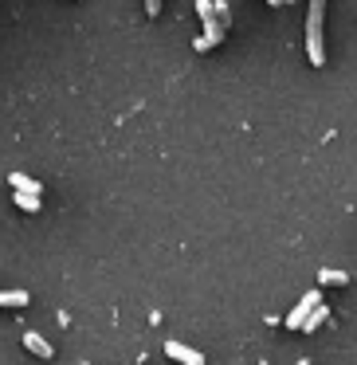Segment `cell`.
I'll use <instances>...</instances> for the list:
<instances>
[{
    "mask_svg": "<svg viewBox=\"0 0 357 365\" xmlns=\"http://www.w3.org/2000/svg\"><path fill=\"white\" fill-rule=\"evenodd\" d=\"M318 283H322V287H346V283H349V275H346V271H333V267H326L322 275H318Z\"/></svg>",
    "mask_w": 357,
    "mask_h": 365,
    "instance_id": "ba28073f",
    "label": "cell"
},
{
    "mask_svg": "<svg viewBox=\"0 0 357 365\" xmlns=\"http://www.w3.org/2000/svg\"><path fill=\"white\" fill-rule=\"evenodd\" d=\"M314 302H322V291H306V294H302V302L291 310V314H286V322H283V326H291V330H299V322L306 318V310L314 307Z\"/></svg>",
    "mask_w": 357,
    "mask_h": 365,
    "instance_id": "3957f363",
    "label": "cell"
},
{
    "mask_svg": "<svg viewBox=\"0 0 357 365\" xmlns=\"http://www.w3.org/2000/svg\"><path fill=\"white\" fill-rule=\"evenodd\" d=\"M9 181H12V189H24V192H32V197H40V192H43V185L32 181L28 173H9Z\"/></svg>",
    "mask_w": 357,
    "mask_h": 365,
    "instance_id": "8992f818",
    "label": "cell"
},
{
    "mask_svg": "<svg viewBox=\"0 0 357 365\" xmlns=\"http://www.w3.org/2000/svg\"><path fill=\"white\" fill-rule=\"evenodd\" d=\"M197 12H200V20H205V24H208V20L216 16V9H212V0H197Z\"/></svg>",
    "mask_w": 357,
    "mask_h": 365,
    "instance_id": "30bf717a",
    "label": "cell"
},
{
    "mask_svg": "<svg viewBox=\"0 0 357 365\" xmlns=\"http://www.w3.org/2000/svg\"><path fill=\"white\" fill-rule=\"evenodd\" d=\"M161 12V0H145V16H157Z\"/></svg>",
    "mask_w": 357,
    "mask_h": 365,
    "instance_id": "8fae6325",
    "label": "cell"
},
{
    "mask_svg": "<svg viewBox=\"0 0 357 365\" xmlns=\"http://www.w3.org/2000/svg\"><path fill=\"white\" fill-rule=\"evenodd\" d=\"M326 318H330V307H322V302H314V307L306 310V318L299 322V330H306V334H310V330H318V326H322Z\"/></svg>",
    "mask_w": 357,
    "mask_h": 365,
    "instance_id": "5b68a950",
    "label": "cell"
},
{
    "mask_svg": "<svg viewBox=\"0 0 357 365\" xmlns=\"http://www.w3.org/2000/svg\"><path fill=\"white\" fill-rule=\"evenodd\" d=\"M83 365H90V361H83Z\"/></svg>",
    "mask_w": 357,
    "mask_h": 365,
    "instance_id": "7c38bea8",
    "label": "cell"
},
{
    "mask_svg": "<svg viewBox=\"0 0 357 365\" xmlns=\"http://www.w3.org/2000/svg\"><path fill=\"white\" fill-rule=\"evenodd\" d=\"M0 307H9V310L28 307V291H0Z\"/></svg>",
    "mask_w": 357,
    "mask_h": 365,
    "instance_id": "52a82bcc",
    "label": "cell"
},
{
    "mask_svg": "<svg viewBox=\"0 0 357 365\" xmlns=\"http://www.w3.org/2000/svg\"><path fill=\"white\" fill-rule=\"evenodd\" d=\"M322 16H326V0H310V16H306V56L314 67L326 63V48H322Z\"/></svg>",
    "mask_w": 357,
    "mask_h": 365,
    "instance_id": "6da1fadb",
    "label": "cell"
},
{
    "mask_svg": "<svg viewBox=\"0 0 357 365\" xmlns=\"http://www.w3.org/2000/svg\"><path fill=\"white\" fill-rule=\"evenodd\" d=\"M24 346L32 349L36 357H43V361H48V357H56V349H51V341L43 338V334H36V330H24Z\"/></svg>",
    "mask_w": 357,
    "mask_h": 365,
    "instance_id": "277c9868",
    "label": "cell"
},
{
    "mask_svg": "<svg viewBox=\"0 0 357 365\" xmlns=\"http://www.w3.org/2000/svg\"><path fill=\"white\" fill-rule=\"evenodd\" d=\"M12 200H16L24 212H40V197H32V192H24V189H16V197H12Z\"/></svg>",
    "mask_w": 357,
    "mask_h": 365,
    "instance_id": "9c48e42d",
    "label": "cell"
},
{
    "mask_svg": "<svg viewBox=\"0 0 357 365\" xmlns=\"http://www.w3.org/2000/svg\"><path fill=\"white\" fill-rule=\"evenodd\" d=\"M165 354L173 357V361H181V365H205V354L192 349V346H185V341H165Z\"/></svg>",
    "mask_w": 357,
    "mask_h": 365,
    "instance_id": "7a4b0ae2",
    "label": "cell"
}]
</instances>
